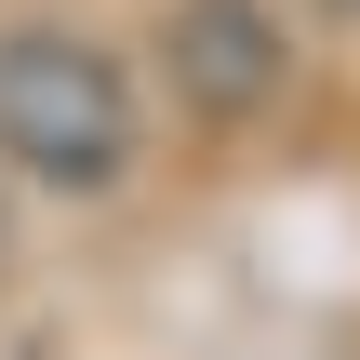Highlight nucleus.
Wrapping results in <instances>:
<instances>
[{
	"instance_id": "obj_1",
	"label": "nucleus",
	"mask_w": 360,
	"mask_h": 360,
	"mask_svg": "<svg viewBox=\"0 0 360 360\" xmlns=\"http://www.w3.org/2000/svg\"><path fill=\"white\" fill-rule=\"evenodd\" d=\"M0 160L27 187H67V200L120 187L134 174V80H120V53L80 40V27H0Z\"/></svg>"
},
{
	"instance_id": "obj_2",
	"label": "nucleus",
	"mask_w": 360,
	"mask_h": 360,
	"mask_svg": "<svg viewBox=\"0 0 360 360\" xmlns=\"http://www.w3.org/2000/svg\"><path fill=\"white\" fill-rule=\"evenodd\" d=\"M160 53H174V94H187L200 120H254V107H281V80H294L267 0H174Z\"/></svg>"
},
{
	"instance_id": "obj_4",
	"label": "nucleus",
	"mask_w": 360,
	"mask_h": 360,
	"mask_svg": "<svg viewBox=\"0 0 360 360\" xmlns=\"http://www.w3.org/2000/svg\"><path fill=\"white\" fill-rule=\"evenodd\" d=\"M321 13H347V27H360V0H321Z\"/></svg>"
},
{
	"instance_id": "obj_3",
	"label": "nucleus",
	"mask_w": 360,
	"mask_h": 360,
	"mask_svg": "<svg viewBox=\"0 0 360 360\" xmlns=\"http://www.w3.org/2000/svg\"><path fill=\"white\" fill-rule=\"evenodd\" d=\"M0 281H13V214H0Z\"/></svg>"
}]
</instances>
